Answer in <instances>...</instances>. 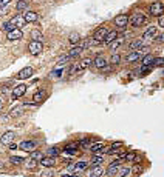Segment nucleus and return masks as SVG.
<instances>
[{
	"instance_id": "nucleus-50",
	"label": "nucleus",
	"mask_w": 164,
	"mask_h": 177,
	"mask_svg": "<svg viewBox=\"0 0 164 177\" xmlns=\"http://www.w3.org/2000/svg\"><path fill=\"white\" fill-rule=\"evenodd\" d=\"M2 92H3V94H8V92H9V89H8L6 86H3V88H2Z\"/></svg>"
},
{
	"instance_id": "nucleus-48",
	"label": "nucleus",
	"mask_w": 164,
	"mask_h": 177,
	"mask_svg": "<svg viewBox=\"0 0 164 177\" xmlns=\"http://www.w3.org/2000/svg\"><path fill=\"white\" fill-rule=\"evenodd\" d=\"M111 146H113V148H121V146H122V143H121V142H118V143H113Z\"/></svg>"
},
{
	"instance_id": "nucleus-45",
	"label": "nucleus",
	"mask_w": 164,
	"mask_h": 177,
	"mask_svg": "<svg viewBox=\"0 0 164 177\" xmlns=\"http://www.w3.org/2000/svg\"><path fill=\"white\" fill-rule=\"evenodd\" d=\"M158 25L161 28H164V16L161 14V16H158Z\"/></svg>"
},
{
	"instance_id": "nucleus-22",
	"label": "nucleus",
	"mask_w": 164,
	"mask_h": 177,
	"mask_svg": "<svg viewBox=\"0 0 164 177\" xmlns=\"http://www.w3.org/2000/svg\"><path fill=\"white\" fill-rule=\"evenodd\" d=\"M156 36V28L155 26H150L144 34H143V40H147V39H153Z\"/></svg>"
},
{
	"instance_id": "nucleus-16",
	"label": "nucleus",
	"mask_w": 164,
	"mask_h": 177,
	"mask_svg": "<svg viewBox=\"0 0 164 177\" xmlns=\"http://www.w3.org/2000/svg\"><path fill=\"white\" fill-rule=\"evenodd\" d=\"M105 174V171H104V168L101 166V165H93V168H91V171H90V175L91 177H101V175H104Z\"/></svg>"
},
{
	"instance_id": "nucleus-32",
	"label": "nucleus",
	"mask_w": 164,
	"mask_h": 177,
	"mask_svg": "<svg viewBox=\"0 0 164 177\" xmlns=\"http://www.w3.org/2000/svg\"><path fill=\"white\" fill-rule=\"evenodd\" d=\"M141 46H143V39L135 40V42H132V43H130V49H132V51H136L138 48L141 49Z\"/></svg>"
},
{
	"instance_id": "nucleus-18",
	"label": "nucleus",
	"mask_w": 164,
	"mask_h": 177,
	"mask_svg": "<svg viewBox=\"0 0 164 177\" xmlns=\"http://www.w3.org/2000/svg\"><path fill=\"white\" fill-rule=\"evenodd\" d=\"M9 22H11V23L14 25L16 28H22L23 25L27 23V22H25V19H23V17H20V16H16V17H13V19H11Z\"/></svg>"
},
{
	"instance_id": "nucleus-38",
	"label": "nucleus",
	"mask_w": 164,
	"mask_h": 177,
	"mask_svg": "<svg viewBox=\"0 0 164 177\" xmlns=\"http://www.w3.org/2000/svg\"><path fill=\"white\" fill-rule=\"evenodd\" d=\"M8 3H9V0H0V14H3V11L8 6Z\"/></svg>"
},
{
	"instance_id": "nucleus-49",
	"label": "nucleus",
	"mask_w": 164,
	"mask_h": 177,
	"mask_svg": "<svg viewBox=\"0 0 164 177\" xmlns=\"http://www.w3.org/2000/svg\"><path fill=\"white\" fill-rule=\"evenodd\" d=\"M155 37H156V42H159V43H161V42H162V39H164L162 36H155Z\"/></svg>"
},
{
	"instance_id": "nucleus-35",
	"label": "nucleus",
	"mask_w": 164,
	"mask_h": 177,
	"mask_svg": "<svg viewBox=\"0 0 164 177\" xmlns=\"http://www.w3.org/2000/svg\"><path fill=\"white\" fill-rule=\"evenodd\" d=\"M119 62H121V56L116 54V53H113L111 57H110V63H111V65H118Z\"/></svg>"
},
{
	"instance_id": "nucleus-19",
	"label": "nucleus",
	"mask_w": 164,
	"mask_h": 177,
	"mask_svg": "<svg viewBox=\"0 0 164 177\" xmlns=\"http://www.w3.org/2000/svg\"><path fill=\"white\" fill-rule=\"evenodd\" d=\"M141 59H143V60H141V65H143V66H152V65H153V59H155V57H153L152 54H149V53H147V54H146V56H143Z\"/></svg>"
},
{
	"instance_id": "nucleus-30",
	"label": "nucleus",
	"mask_w": 164,
	"mask_h": 177,
	"mask_svg": "<svg viewBox=\"0 0 164 177\" xmlns=\"http://www.w3.org/2000/svg\"><path fill=\"white\" fill-rule=\"evenodd\" d=\"M130 174H132V169L129 166L121 168V169H118V172H116V175H119V177H126V175H130Z\"/></svg>"
},
{
	"instance_id": "nucleus-8",
	"label": "nucleus",
	"mask_w": 164,
	"mask_h": 177,
	"mask_svg": "<svg viewBox=\"0 0 164 177\" xmlns=\"http://www.w3.org/2000/svg\"><path fill=\"white\" fill-rule=\"evenodd\" d=\"M93 62H91V59H84V60H81V63L79 65H75L73 68H71V72H76V71H84V69H87L90 65H91Z\"/></svg>"
},
{
	"instance_id": "nucleus-27",
	"label": "nucleus",
	"mask_w": 164,
	"mask_h": 177,
	"mask_svg": "<svg viewBox=\"0 0 164 177\" xmlns=\"http://www.w3.org/2000/svg\"><path fill=\"white\" fill-rule=\"evenodd\" d=\"M28 5H30V3L27 2V0H17V6H16V8H17L19 12H23V11L28 8Z\"/></svg>"
},
{
	"instance_id": "nucleus-13",
	"label": "nucleus",
	"mask_w": 164,
	"mask_h": 177,
	"mask_svg": "<svg viewBox=\"0 0 164 177\" xmlns=\"http://www.w3.org/2000/svg\"><path fill=\"white\" fill-rule=\"evenodd\" d=\"M93 65H95L96 68H99V69H102V68H104V66H107L108 63H107V59H105L104 56H101V54H99V56H96V57H95V60H93Z\"/></svg>"
},
{
	"instance_id": "nucleus-5",
	"label": "nucleus",
	"mask_w": 164,
	"mask_h": 177,
	"mask_svg": "<svg viewBox=\"0 0 164 177\" xmlns=\"http://www.w3.org/2000/svg\"><path fill=\"white\" fill-rule=\"evenodd\" d=\"M119 165H121V159L113 160L108 165V168L105 169V175H116V172H118V169H119Z\"/></svg>"
},
{
	"instance_id": "nucleus-33",
	"label": "nucleus",
	"mask_w": 164,
	"mask_h": 177,
	"mask_svg": "<svg viewBox=\"0 0 164 177\" xmlns=\"http://www.w3.org/2000/svg\"><path fill=\"white\" fill-rule=\"evenodd\" d=\"M43 97H45V92H43V91H37V92L33 95V100H34L36 103H39V102H42V100H43Z\"/></svg>"
},
{
	"instance_id": "nucleus-44",
	"label": "nucleus",
	"mask_w": 164,
	"mask_h": 177,
	"mask_svg": "<svg viewBox=\"0 0 164 177\" xmlns=\"http://www.w3.org/2000/svg\"><path fill=\"white\" fill-rule=\"evenodd\" d=\"M20 114H22V109H20V108H14V109L11 111V116H13V117H16V116H20Z\"/></svg>"
},
{
	"instance_id": "nucleus-9",
	"label": "nucleus",
	"mask_w": 164,
	"mask_h": 177,
	"mask_svg": "<svg viewBox=\"0 0 164 177\" xmlns=\"http://www.w3.org/2000/svg\"><path fill=\"white\" fill-rule=\"evenodd\" d=\"M14 137H16V133H14V131H6V133L2 136V139H0V143L5 145V146H8V145L14 140Z\"/></svg>"
},
{
	"instance_id": "nucleus-11",
	"label": "nucleus",
	"mask_w": 164,
	"mask_h": 177,
	"mask_svg": "<svg viewBox=\"0 0 164 177\" xmlns=\"http://www.w3.org/2000/svg\"><path fill=\"white\" fill-rule=\"evenodd\" d=\"M33 75V68L31 66H25L23 69H20L17 72V79H28Z\"/></svg>"
},
{
	"instance_id": "nucleus-40",
	"label": "nucleus",
	"mask_w": 164,
	"mask_h": 177,
	"mask_svg": "<svg viewBox=\"0 0 164 177\" xmlns=\"http://www.w3.org/2000/svg\"><path fill=\"white\" fill-rule=\"evenodd\" d=\"M91 143H93V142H91V139H82V140L79 142V146H87V148H88Z\"/></svg>"
},
{
	"instance_id": "nucleus-10",
	"label": "nucleus",
	"mask_w": 164,
	"mask_h": 177,
	"mask_svg": "<svg viewBox=\"0 0 164 177\" xmlns=\"http://www.w3.org/2000/svg\"><path fill=\"white\" fill-rule=\"evenodd\" d=\"M22 37H23V33H22L20 28H14L13 31H9V33L6 34V39H8V40H20Z\"/></svg>"
},
{
	"instance_id": "nucleus-46",
	"label": "nucleus",
	"mask_w": 164,
	"mask_h": 177,
	"mask_svg": "<svg viewBox=\"0 0 164 177\" xmlns=\"http://www.w3.org/2000/svg\"><path fill=\"white\" fill-rule=\"evenodd\" d=\"M60 74H62V71H60V69H57V71H53L50 75H51V77H60Z\"/></svg>"
},
{
	"instance_id": "nucleus-47",
	"label": "nucleus",
	"mask_w": 164,
	"mask_h": 177,
	"mask_svg": "<svg viewBox=\"0 0 164 177\" xmlns=\"http://www.w3.org/2000/svg\"><path fill=\"white\" fill-rule=\"evenodd\" d=\"M34 162H36V160L28 162V163H27V168H28V169H34V168H36V163H34Z\"/></svg>"
},
{
	"instance_id": "nucleus-52",
	"label": "nucleus",
	"mask_w": 164,
	"mask_h": 177,
	"mask_svg": "<svg viewBox=\"0 0 164 177\" xmlns=\"http://www.w3.org/2000/svg\"><path fill=\"white\" fill-rule=\"evenodd\" d=\"M2 108H3V100L0 99V109H2Z\"/></svg>"
},
{
	"instance_id": "nucleus-39",
	"label": "nucleus",
	"mask_w": 164,
	"mask_h": 177,
	"mask_svg": "<svg viewBox=\"0 0 164 177\" xmlns=\"http://www.w3.org/2000/svg\"><path fill=\"white\" fill-rule=\"evenodd\" d=\"M9 162H11L13 165H20V163L23 162V159H22V157H16V156H13V157L9 159Z\"/></svg>"
},
{
	"instance_id": "nucleus-17",
	"label": "nucleus",
	"mask_w": 164,
	"mask_h": 177,
	"mask_svg": "<svg viewBox=\"0 0 164 177\" xmlns=\"http://www.w3.org/2000/svg\"><path fill=\"white\" fill-rule=\"evenodd\" d=\"M22 17L25 19V22H30V23H33V22H37V19H39V14H37L36 11H27V12L23 14Z\"/></svg>"
},
{
	"instance_id": "nucleus-34",
	"label": "nucleus",
	"mask_w": 164,
	"mask_h": 177,
	"mask_svg": "<svg viewBox=\"0 0 164 177\" xmlns=\"http://www.w3.org/2000/svg\"><path fill=\"white\" fill-rule=\"evenodd\" d=\"M101 162H104V156H95V157H91V160L88 163H91V166H93V165H101Z\"/></svg>"
},
{
	"instance_id": "nucleus-25",
	"label": "nucleus",
	"mask_w": 164,
	"mask_h": 177,
	"mask_svg": "<svg viewBox=\"0 0 164 177\" xmlns=\"http://www.w3.org/2000/svg\"><path fill=\"white\" fill-rule=\"evenodd\" d=\"M68 42L71 43V45H78L79 42H81V36H79V33H71L68 36Z\"/></svg>"
},
{
	"instance_id": "nucleus-37",
	"label": "nucleus",
	"mask_w": 164,
	"mask_h": 177,
	"mask_svg": "<svg viewBox=\"0 0 164 177\" xmlns=\"http://www.w3.org/2000/svg\"><path fill=\"white\" fill-rule=\"evenodd\" d=\"M59 153H60V151H59L57 146H51V148L48 149V156H51V157H56Z\"/></svg>"
},
{
	"instance_id": "nucleus-53",
	"label": "nucleus",
	"mask_w": 164,
	"mask_h": 177,
	"mask_svg": "<svg viewBox=\"0 0 164 177\" xmlns=\"http://www.w3.org/2000/svg\"><path fill=\"white\" fill-rule=\"evenodd\" d=\"M33 2H36V3H39V2H42V0H33Z\"/></svg>"
},
{
	"instance_id": "nucleus-4",
	"label": "nucleus",
	"mask_w": 164,
	"mask_h": 177,
	"mask_svg": "<svg viewBox=\"0 0 164 177\" xmlns=\"http://www.w3.org/2000/svg\"><path fill=\"white\" fill-rule=\"evenodd\" d=\"M164 12V5H162V2H153L152 5H150V14L153 16V17H158V16H161Z\"/></svg>"
},
{
	"instance_id": "nucleus-6",
	"label": "nucleus",
	"mask_w": 164,
	"mask_h": 177,
	"mask_svg": "<svg viewBox=\"0 0 164 177\" xmlns=\"http://www.w3.org/2000/svg\"><path fill=\"white\" fill-rule=\"evenodd\" d=\"M115 25H116L118 28L124 29L127 25H129V16H127V14H119V16H116V19H115Z\"/></svg>"
},
{
	"instance_id": "nucleus-42",
	"label": "nucleus",
	"mask_w": 164,
	"mask_h": 177,
	"mask_svg": "<svg viewBox=\"0 0 164 177\" xmlns=\"http://www.w3.org/2000/svg\"><path fill=\"white\" fill-rule=\"evenodd\" d=\"M150 69H152V66H143V65H141V69H139V74H141V75H143V74H147Z\"/></svg>"
},
{
	"instance_id": "nucleus-28",
	"label": "nucleus",
	"mask_w": 164,
	"mask_h": 177,
	"mask_svg": "<svg viewBox=\"0 0 164 177\" xmlns=\"http://www.w3.org/2000/svg\"><path fill=\"white\" fill-rule=\"evenodd\" d=\"M116 37H118V31H116V29H115V31H108L107 36H105V39H104V42H105V43H110V42L115 40Z\"/></svg>"
},
{
	"instance_id": "nucleus-41",
	"label": "nucleus",
	"mask_w": 164,
	"mask_h": 177,
	"mask_svg": "<svg viewBox=\"0 0 164 177\" xmlns=\"http://www.w3.org/2000/svg\"><path fill=\"white\" fill-rule=\"evenodd\" d=\"M102 151H104L105 154H110V156H111V154H116V151H118V149H116V148H113V146H110V148H107V149L104 148Z\"/></svg>"
},
{
	"instance_id": "nucleus-7",
	"label": "nucleus",
	"mask_w": 164,
	"mask_h": 177,
	"mask_svg": "<svg viewBox=\"0 0 164 177\" xmlns=\"http://www.w3.org/2000/svg\"><path fill=\"white\" fill-rule=\"evenodd\" d=\"M107 33H108V29H107L105 26H101V28H98V29L95 31V34H93V39L98 40L99 43H102L104 39H105V36H107Z\"/></svg>"
},
{
	"instance_id": "nucleus-36",
	"label": "nucleus",
	"mask_w": 164,
	"mask_h": 177,
	"mask_svg": "<svg viewBox=\"0 0 164 177\" xmlns=\"http://www.w3.org/2000/svg\"><path fill=\"white\" fill-rule=\"evenodd\" d=\"M2 28H3V29H5L6 33H9V31H13V29H14L16 26H14V25H13L11 22H5V23L2 25Z\"/></svg>"
},
{
	"instance_id": "nucleus-21",
	"label": "nucleus",
	"mask_w": 164,
	"mask_h": 177,
	"mask_svg": "<svg viewBox=\"0 0 164 177\" xmlns=\"http://www.w3.org/2000/svg\"><path fill=\"white\" fill-rule=\"evenodd\" d=\"M82 51H84V46H82V45H79V46H75V48H73L71 51H70V53L67 54V56H68L70 59H73V57H78Z\"/></svg>"
},
{
	"instance_id": "nucleus-29",
	"label": "nucleus",
	"mask_w": 164,
	"mask_h": 177,
	"mask_svg": "<svg viewBox=\"0 0 164 177\" xmlns=\"http://www.w3.org/2000/svg\"><path fill=\"white\" fill-rule=\"evenodd\" d=\"M127 162H135V163H139V156L138 154H135V153H129V154H126V157H124Z\"/></svg>"
},
{
	"instance_id": "nucleus-43",
	"label": "nucleus",
	"mask_w": 164,
	"mask_h": 177,
	"mask_svg": "<svg viewBox=\"0 0 164 177\" xmlns=\"http://www.w3.org/2000/svg\"><path fill=\"white\" fill-rule=\"evenodd\" d=\"M153 63L156 66H162L164 65V60H162V57H158V59H153Z\"/></svg>"
},
{
	"instance_id": "nucleus-26",
	"label": "nucleus",
	"mask_w": 164,
	"mask_h": 177,
	"mask_svg": "<svg viewBox=\"0 0 164 177\" xmlns=\"http://www.w3.org/2000/svg\"><path fill=\"white\" fill-rule=\"evenodd\" d=\"M30 36H31V39L36 40V42H42V40H43V34H42L39 29H33Z\"/></svg>"
},
{
	"instance_id": "nucleus-51",
	"label": "nucleus",
	"mask_w": 164,
	"mask_h": 177,
	"mask_svg": "<svg viewBox=\"0 0 164 177\" xmlns=\"http://www.w3.org/2000/svg\"><path fill=\"white\" fill-rule=\"evenodd\" d=\"M0 168H5V162H2V160H0Z\"/></svg>"
},
{
	"instance_id": "nucleus-24",
	"label": "nucleus",
	"mask_w": 164,
	"mask_h": 177,
	"mask_svg": "<svg viewBox=\"0 0 164 177\" xmlns=\"http://www.w3.org/2000/svg\"><path fill=\"white\" fill-rule=\"evenodd\" d=\"M88 149L91 151V153H99V151L104 149V143H102V142H99V143H91V145L88 146Z\"/></svg>"
},
{
	"instance_id": "nucleus-2",
	"label": "nucleus",
	"mask_w": 164,
	"mask_h": 177,
	"mask_svg": "<svg viewBox=\"0 0 164 177\" xmlns=\"http://www.w3.org/2000/svg\"><path fill=\"white\" fill-rule=\"evenodd\" d=\"M147 51H149V48H144V49H143V53H141V49H139V51H132V53H130V54H127V57H126L127 63H133V62L139 60L143 56H146V54H147Z\"/></svg>"
},
{
	"instance_id": "nucleus-1",
	"label": "nucleus",
	"mask_w": 164,
	"mask_h": 177,
	"mask_svg": "<svg viewBox=\"0 0 164 177\" xmlns=\"http://www.w3.org/2000/svg\"><path fill=\"white\" fill-rule=\"evenodd\" d=\"M129 20H130V23L133 25L135 28H138V26H141V25H144L147 19H146V16L143 12H135V14H132V17Z\"/></svg>"
},
{
	"instance_id": "nucleus-14",
	"label": "nucleus",
	"mask_w": 164,
	"mask_h": 177,
	"mask_svg": "<svg viewBox=\"0 0 164 177\" xmlns=\"http://www.w3.org/2000/svg\"><path fill=\"white\" fill-rule=\"evenodd\" d=\"M19 148L23 149V151H33V149L36 148V142H34V140H23V142L19 145Z\"/></svg>"
},
{
	"instance_id": "nucleus-23",
	"label": "nucleus",
	"mask_w": 164,
	"mask_h": 177,
	"mask_svg": "<svg viewBox=\"0 0 164 177\" xmlns=\"http://www.w3.org/2000/svg\"><path fill=\"white\" fill-rule=\"evenodd\" d=\"M124 43V39H119V37H116L115 40H111L110 43H108V48L110 49H116V48H119L121 45Z\"/></svg>"
},
{
	"instance_id": "nucleus-3",
	"label": "nucleus",
	"mask_w": 164,
	"mask_h": 177,
	"mask_svg": "<svg viewBox=\"0 0 164 177\" xmlns=\"http://www.w3.org/2000/svg\"><path fill=\"white\" fill-rule=\"evenodd\" d=\"M28 51L33 54V56H37L43 51V43L42 42H36V40H31L30 45H28Z\"/></svg>"
},
{
	"instance_id": "nucleus-20",
	"label": "nucleus",
	"mask_w": 164,
	"mask_h": 177,
	"mask_svg": "<svg viewBox=\"0 0 164 177\" xmlns=\"http://www.w3.org/2000/svg\"><path fill=\"white\" fill-rule=\"evenodd\" d=\"M87 166H88V160H82V162H78L76 165H73V171L82 172L84 169H87Z\"/></svg>"
},
{
	"instance_id": "nucleus-12",
	"label": "nucleus",
	"mask_w": 164,
	"mask_h": 177,
	"mask_svg": "<svg viewBox=\"0 0 164 177\" xmlns=\"http://www.w3.org/2000/svg\"><path fill=\"white\" fill-rule=\"evenodd\" d=\"M39 162H40V165L45 166V168H53V166L56 165V159L51 157V156H48V157H42Z\"/></svg>"
},
{
	"instance_id": "nucleus-15",
	"label": "nucleus",
	"mask_w": 164,
	"mask_h": 177,
	"mask_svg": "<svg viewBox=\"0 0 164 177\" xmlns=\"http://www.w3.org/2000/svg\"><path fill=\"white\" fill-rule=\"evenodd\" d=\"M25 92H27V85H17L16 88H13V97L14 99L22 97Z\"/></svg>"
},
{
	"instance_id": "nucleus-31",
	"label": "nucleus",
	"mask_w": 164,
	"mask_h": 177,
	"mask_svg": "<svg viewBox=\"0 0 164 177\" xmlns=\"http://www.w3.org/2000/svg\"><path fill=\"white\" fill-rule=\"evenodd\" d=\"M30 157H31L33 160H40V159L43 157V154H42V151L33 149V151H31V154H30Z\"/></svg>"
}]
</instances>
